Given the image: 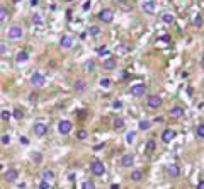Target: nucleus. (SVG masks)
<instances>
[{
    "label": "nucleus",
    "instance_id": "nucleus-1",
    "mask_svg": "<svg viewBox=\"0 0 204 189\" xmlns=\"http://www.w3.org/2000/svg\"><path fill=\"white\" fill-rule=\"evenodd\" d=\"M97 17H99V21H102L104 24H109L114 19V10L112 9H102L100 12L97 14Z\"/></svg>",
    "mask_w": 204,
    "mask_h": 189
},
{
    "label": "nucleus",
    "instance_id": "nucleus-2",
    "mask_svg": "<svg viewBox=\"0 0 204 189\" xmlns=\"http://www.w3.org/2000/svg\"><path fill=\"white\" fill-rule=\"evenodd\" d=\"M162 104H163V99H162L160 96H156V94H153V96H148L146 106L150 107V109H158V107H162Z\"/></svg>",
    "mask_w": 204,
    "mask_h": 189
},
{
    "label": "nucleus",
    "instance_id": "nucleus-3",
    "mask_svg": "<svg viewBox=\"0 0 204 189\" xmlns=\"http://www.w3.org/2000/svg\"><path fill=\"white\" fill-rule=\"evenodd\" d=\"M90 170L94 176H104L105 174V165L102 163V160H94L90 163Z\"/></svg>",
    "mask_w": 204,
    "mask_h": 189
},
{
    "label": "nucleus",
    "instance_id": "nucleus-4",
    "mask_svg": "<svg viewBox=\"0 0 204 189\" xmlns=\"http://www.w3.org/2000/svg\"><path fill=\"white\" fill-rule=\"evenodd\" d=\"M129 92H131V96H134V97H141V96L146 94V85H145V83H134V85H131Z\"/></svg>",
    "mask_w": 204,
    "mask_h": 189
},
{
    "label": "nucleus",
    "instance_id": "nucleus-5",
    "mask_svg": "<svg viewBox=\"0 0 204 189\" xmlns=\"http://www.w3.org/2000/svg\"><path fill=\"white\" fill-rule=\"evenodd\" d=\"M22 34H24L22 27L17 26V24L10 26V27H9V32H7V36H9L10 39H21V38H22Z\"/></svg>",
    "mask_w": 204,
    "mask_h": 189
},
{
    "label": "nucleus",
    "instance_id": "nucleus-6",
    "mask_svg": "<svg viewBox=\"0 0 204 189\" xmlns=\"http://www.w3.org/2000/svg\"><path fill=\"white\" fill-rule=\"evenodd\" d=\"M32 131H34L36 136L43 138L46 133H48V125H46V123H34V126H32Z\"/></svg>",
    "mask_w": 204,
    "mask_h": 189
},
{
    "label": "nucleus",
    "instance_id": "nucleus-7",
    "mask_svg": "<svg viewBox=\"0 0 204 189\" xmlns=\"http://www.w3.org/2000/svg\"><path fill=\"white\" fill-rule=\"evenodd\" d=\"M72 128H73V123L68 121V119H63V121L58 123V131H60L61 135H68V133L72 131Z\"/></svg>",
    "mask_w": 204,
    "mask_h": 189
},
{
    "label": "nucleus",
    "instance_id": "nucleus-8",
    "mask_svg": "<svg viewBox=\"0 0 204 189\" xmlns=\"http://www.w3.org/2000/svg\"><path fill=\"white\" fill-rule=\"evenodd\" d=\"M44 83H46V78L43 73H39V72L32 73V77H31V85L32 87H43Z\"/></svg>",
    "mask_w": 204,
    "mask_h": 189
},
{
    "label": "nucleus",
    "instance_id": "nucleus-9",
    "mask_svg": "<svg viewBox=\"0 0 204 189\" xmlns=\"http://www.w3.org/2000/svg\"><path fill=\"white\" fill-rule=\"evenodd\" d=\"M175 136H177V133H175V130H172V128H167L162 131V141L163 143H170Z\"/></svg>",
    "mask_w": 204,
    "mask_h": 189
},
{
    "label": "nucleus",
    "instance_id": "nucleus-10",
    "mask_svg": "<svg viewBox=\"0 0 204 189\" xmlns=\"http://www.w3.org/2000/svg\"><path fill=\"white\" fill-rule=\"evenodd\" d=\"M167 174H169V177H172V179H177V177H180V167H178L177 163H170V165L167 167Z\"/></svg>",
    "mask_w": 204,
    "mask_h": 189
},
{
    "label": "nucleus",
    "instance_id": "nucleus-11",
    "mask_svg": "<svg viewBox=\"0 0 204 189\" xmlns=\"http://www.w3.org/2000/svg\"><path fill=\"white\" fill-rule=\"evenodd\" d=\"M17 177H19V170H16V169H9L3 174V181L5 182H14V181H17Z\"/></svg>",
    "mask_w": 204,
    "mask_h": 189
},
{
    "label": "nucleus",
    "instance_id": "nucleus-12",
    "mask_svg": "<svg viewBox=\"0 0 204 189\" xmlns=\"http://www.w3.org/2000/svg\"><path fill=\"white\" fill-rule=\"evenodd\" d=\"M184 114H185V109L182 107V106H175V107L170 109V118H174V119L184 118Z\"/></svg>",
    "mask_w": 204,
    "mask_h": 189
},
{
    "label": "nucleus",
    "instance_id": "nucleus-13",
    "mask_svg": "<svg viewBox=\"0 0 204 189\" xmlns=\"http://www.w3.org/2000/svg\"><path fill=\"white\" fill-rule=\"evenodd\" d=\"M60 46L61 48H65V50L72 48V46H73V38L68 36V34H63L61 36V39H60Z\"/></svg>",
    "mask_w": 204,
    "mask_h": 189
},
{
    "label": "nucleus",
    "instance_id": "nucleus-14",
    "mask_svg": "<svg viewBox=\"0 0 204 189\" xmlns=\"http://www.w3.org/2000/svg\"><path fill=\"white\" fill-rule=\"evenodd\" d=\"M116 67H118L116 58H107V60H104V63H102V68H104V70H116Z\"/></svg>",
    "mask_w": 204,
    "mask_h": 189
},
{
    "label": "nucleus",
    "instance_id": "nucleus-15",
    "mask_svg": "<svg viewBox=\"0 0 204 189\" xmlns=\"http://www.w3.org/2000/svg\"><path fill=\"white\" fill-rule=\"evenodd\" d=\"M133 163H134V157L131 154H124L121 157V165L123 167H133Z\"/></svg>",
    "mask_w": 204,
    "mask_h": 189
},
{
    "label": "nucleus",
    "instance_id": "nucleus-16",
    "mask_svg": "<svg viewBox=\"0 0 204 189\" xmlns=\"http://www.w3.org/2000/svg\"><path fill=\"white\" fill-rule=\"evenodd\" d=\"M155 9H156V5H155L153 0H146V2H143V12L145 14H153L155 12Z\"/></svg>",
    "mask_w": 204,
    "mask_h": 189
},
{
    "label": "nucleus",
    "instance_id": "nucleus-17",
    "mask_svg": "<svg viewBox=\"0 0 204 189\" xmlns=\"http://www.w3.org/2000/svg\"><path fill=\"white\" fill-rule=\"evenodd\" d=\"M129 177H131V181H134V182H140V181L143 179V170H140V169L133 170Z\"/></svg>",
    "mask_w": 204,
    "mask_h": 189
},
{
    "label": "nucleus",
    "instance_id": "nucleus-18",
    "mask_svg": "<svg viewBox=\"0 0 204 189\" xmlns=\"http://www.w3.org/2000/svg\"><path fill=\"white\" fill-rule=\"evenodd\" d=\"M138 128H140L141 131H146V130L151 128V123L148 121V119H141V121L138 123Z\"/></svg>",
    "mask_w": 204,
    "mask_h": 189
},
{
    "label": "nucleus",
    "instance_id": "nucleus-19",
    "mask_svg": "<svg viewBox=\"0 0 204 189\" xmlns=\"http://www.w3.org/2000/svg\"><path fill=\"white\" fill-rule=\"evenodd\" d=\"M41 177H43V181H51V179H54V172L49 170V169H44L43 174H41Z\"/></svg>",
    "mask_w": 204,
    "mask_h": 189
},
{
    "label": "nucleus",
    "instance_id": "nucleus-20",
    "mask_svg": "<svg viewBox=\"0 0 204 189\" xmlns=\"http://www.w3.org/2000/svg\"><path fill=\"white\" fill-rule=\"evenodd\" d=\"M27 60H29V54L26 53V51H19V53H17V56H16L17 63H24V61H27Z\"/></svg>",
    "mask_w": 204,
    "mask_h": 189
},
{
    "label": "nucleus",
    "instance_id": "nucleus-21",
    "mask_svg": "<svg viewBox=\"0 0 204 189\" xmlns=\"http://www.w3.org/2000/svg\"><path fill=\"white\" fill-rule=\"evenodd\" d=\"M162 21H163L165 24H174V21H175V17H174L172 14L165 12V14H162Z\"/></svg>",
    "mask_w": 204,
    "mask_h": 189
},
{
    "label": "nucleus",
    "instance_id": "nucleus-22",
    "mask_svg": "<svg viewBox=\"0 0 204 189\" xmlns=\"http://www.w3.org/2000/svg\"><path fill=\"white\" fill-rule=\"evenodd\" d=\"M112 126H114V130H123L124 128V119L123 118H116L114 123H112Z\"/></svg>",
    "mask_w": 204,
    "mask_h": 189
},
{
    "label": "nucleus",
    "instance_id": "nucleus-23",
    "mask_svg": "<svg viewBox=\"0 0 204 189\" xmlns=\"http://www.w3.org/2000/svg\"><path fill=\"white\" fill-rule=\"evenodd\" d=\"M145 148H146V154H148V155H151V154H153V150L156 148V143H155L153 140H148V141H146V147H145Z\"/></svg>",
    "mask_w": 204,
    "mask_h": 189
},
{
    "label": "nucleus",
    "instance_id": "nucleus-24",
    "mask_svg": "<svg viewBox=\"0 0 204 189\" xmlns=\"http://www.w3.org/2000/svg\"><path fill=\"white\" fill-rule=\"evenodd\" d=\"M87 136H89V133H87V130H78V131H76V138H78L80 141L87 140Z\"/></svg>",
    "mask_w": 204,
    "mask_h": 189
},
{
    "label": "nucleus",
    "instance_id": "nucleus-25",
    "mask_svg": "<svg viewBox=\"0 0 204 189\" xmlns=\"http://www.w3.org/2000/svg\"><path fill=\"white\" fill-rule=\"evenodd\" d=\"M89 34H90V36H99V34H100V27L90 26V27H89Z\"/></svg>",
    "mask_w": 204,
    "mask_h": 189
},
{
    "label": "nucleus",
    "instance_id": "nucleus-26",
    "mask_svg": "<svg viewBox=\"0 0 204 189\" xmlns=\"http://www.w3.org/2000/svg\"><path fill=\"white\" fill-rule=\"evenodd\" d=\"M7 17H9V10H7L5 7H2V9H0V21H2V22H5Z\"/></svg>",
    "mask_w": 204,
    "mask_h": 189
},
{
    "label": "nucleus",
    "instance_id": "nucleus-27",
    "mask_svg": "<svg viewBox=\"0 0 204 189\" xmlns=\"http://www.w3.org/2000/svg\"><path fill=\"white\" fill-rule=\"evenodd\" d=\"M196 135H197V138L204 140V125H199L197 128H196Z\"/></svg>",
    "mask_w": 204,
    "mask_h": 189
},
{
    "label": "nucleus",
    "instance_id": "nucleus-28",
    "mask_svg": "<svg viewBox=\"0 0 204 189\" xmlns=\"http://www.w3.org/2000/svg\"><path fill=\"white\" fill-rule=\"evenodd\" d=\"M100 87H104V89H109L111 87V78H100Z\"/></svg>",
    "mask_w": 204,
    "mask_h": 189
},
{
    "label": "nucleus",
    "instance_id": "nucleus-29",
    "mask_svg": "<svg viewBox=\"0 0 204 189\" xmlns=\"http://www.w3.org/2000/svg\"><path fill=\"white\" fill-rule=\"evenodd\" d=\"M83 89H85V82H83V80H76V83H75V90L82 92Z\"/></svg>",
    "mask_w": 204,
    "mask_h": 189
},
{
    "label": "nucleus",
    "instance_id": "nucleus-30",
    "mask_svg": "<svg viewBox=\"0 0 204 189\" xmlns=\"http://www.w3.org/2000/svg\"><path fill=\"white\" fill-rule=\"evenodd\" d=\"M134 136H136V133H134V131H129V133H128V135H126V143H133V141H134Z\"/></svg>",
    "mask_w": 204,
    "mask_h": 189
},
{
    "label": "nucleus",
    "instance_id": "nucleus-31",
    "mask_svg": "<svg viewBox=\"0 0 204 189\" xmlns=\"http://www.w3.org/2000/svg\"><path fill=\"white\" fill-rule=\"evenodd\" d=\"M82 189H95V184H94V181H85Z\"/></svg>",
    "mask_w": 204,
    "mask_h": 189
},
{
    "label": "nucleus",
    "instance_id": "nucleus-32",
    "mask_svg": "<svg viewBox=\"0 0 204 189\" xmlns=\"http://www.w3.org/2000/svg\"><path fill=\"white\" fill-rule=\"evenodd\" d=\"M97 53H99V56H107V54H111L107 51V48L105 46H102V48H97Z\"/></svg>",
    "mask_w": 204,
    "mask_h": 189
},
{
    "label": "nucleus",
    "instance_id": "nucleus-33",
    "mask_svg": "<svg viewBox=\"0 0 204 189\" xmlns=\"http://www.w3.org/2000/svg\"><path fill=\"white\" fill-rule=\"evenodd\" d=\"M83 67H85V70H87V72H94V67H95V63H94V61L90 60V61H87V63L83 65Z\"/></svg>",
    "mask_w": 204,
    "mask_h": 189
},
{
    "label": "nucleus",
    "instance_id": "nucleus-34",
    "mask_svg": "<svg viewBox=\"0 0 204 189\" xmlns=\"http://www.w3.org/2000/svg\"><path fill=\"white\" fill-rule=\"evenodd\" d=\"M32 22H34L36 26H41V24H43V19H41V16H39V14H36V16L32 17Z\"/></svg>",
    "mask_w": 204,
    "mask_h": 189
},
{
    "label": "nucleus",
    "instance_id": "nucleus-35",
    "mask_svg": "<svg viewBox=\"0 0 204 189\" xmlns=\"http://www.w3.org/2000/svg\"><path fill=\"white\" fill-rule=\"evenodd\" d=\"M10 143V135L9 133H3L2 135V145H9Z\"/></svg>",
    "mask_w": 204,
    "mask_h": 189
},
{
    "label": "nucleus",
    "instance_id": "nucleus-36",
    "mask_svg": "<svg viewBox=\"0 0 204 189\" xmlns=\"http://www.w3.org/2000/svg\"><path fill=\"white\" fill-rule=\"evenodd\" d=\"M14 116H16V119H19L21 121V119L24 118V112L21 111V109H14Z\"/></svg>",
    "mask_w": 204,
    "mask_h": 189
},
{
    "label": "nucleus",
    "instance_id": "nucleus-37",
    "mask_svg": "<svg viewBox=\"0 0 204 189\" xmlns=\"http://www.w3.org/2000/svg\"><path fill=\"white\" fill-rule=\"evenodd\" d=\"M2 119H3V121H9V119H10V111L2 109Z\"/></svg>",
    "mask_w": 204,
    "mask_h": 189
},
{
    "label": "nucleus",
    "instance_id": "nucleus-38",
    "mask_svg": "<svg viewBox=\"0 0 204 189\" xmlns=\"http://www.w3.org/2000/svg\"><path fill=\"white\" fill-rule=\"evenodd\" d=\"M194 24H196V26H197V27H201V26H202V17L199 16V14H197V16L194 17Z\"/></svg>",
    "mask_w": 204,
    "mask_h": 189
},
{
    "label": "nucleus",
    "instance_id": "nucleus-39",
    "mask_svg": "<svg viewBox=\"0 0 204 189\" xmlns=\"http://www.w3.org/2000/svg\"><path fill=\"white\" fill-rule=\"evenodd\" d=\"M160 41H163V43H170L172 39H170V34H162L160 36Z\"/></svg>",
    "mask_w": 204,
    "mask_h": 189
},
{
    "label": "nucleus",
    "instance_id": "nucleus-40",
    "mask_svg": "<svg viewBox=\"0 0 204 189\" xmlns=\"http://www.w3.org/2000/svg\"><path fill=\"white\" fill-rule=\"evenodd\" d=\"M39 189H49V182L48 181H41L39 182Z\"/></svg>",
    "mask_w": 204,
    "mask_h": 189
},
{
    "label": "nucleus",
    "instance_id": "nucleus-41",
    "mask_svg": "<svg viewBox=\"0 0 204 189\" xmlns=\"http://www.w3.org/2000/svg\"><path fill=\"white\" fill-rule=\"evenodd\" d=\"M41 158H43L41 154H38V152H36V154H32V160H34V162L39 163V162H41Z\"/></svg>",
    "mask_w": 204,
    "mask_h": 189
},
{
    "label": "nucleus",
    "instance_id": "nucleus-42",
    "mask_svg": "<svg viewBox=\"0 0 204 189\" xmlns=\"http://www.w3.org/2000/svg\"><path fill=\"white\" fill-rule=\"evenodd\" d=\"M112 107H114V109H121L123 107V102H121V101H114V102H112Z\"/></svg>",
    "mask_w": 204,
    "mask_h": 189
},
{
    "label": "nucleus",
    "instance_id": "nucleus-43",
    "mask_svg": "<svg viewBox=\"0 0 204 189\" xmlns=\"http://www.w3.org/2000/svg\"><path fill=\"white\" fill-rule=\"evenodd\" d=\"M0 53H2V56H5V54H7V48H5V43H2V45H0Z\"/></svg>",
    "mask_w": 204,
    "mask_h": 189
},
{
    "label": "nucleus",
    "instance_id": "nucleus-44",
    "mask_svg": "<svg viewBox=\"0 0 204 189\" xmlns=\"http://www.w3.org/2000/svg\"><path fill=\"white\" fill-rule=\"evenodd\" d=\"M102 148H104V143H99V145H95V147H94V150L99 152V150H102Z\"/></svg>",
    "mask_w": 204,
    "mask_h": 189
},
{
    "label": "nucleus",
    "instance_id": "nucleus-45",
    "mask_svg": "<svg viewBox=\"0 0 204 189\" xmlns=\"http://www.w3.org/2000/svg\"><path fill=\"white\" fill-rule=\"evenodd\" d=\"M90 5H92V3H90V0H89V2H85V3H83V10H89Z\"/></svg>",
    "mask_w": 204,
    "mask_h": 189
},
{
    "label": "nucleus",
    "instance_id": "nucleus-46",
    "mask_svg": "<svg viewBox=\"0 0 204 189\" xmlns=\"http://www.w3.org/2000/svg\"><path fill=\"white\" fill-rule=\"evenodd\" d=\"M196 189H204V181H199V182H197V187H196Z\"/></svg>",
    "mask_w": 204,
    "mask_h": 189
},
{
    "label": "nucleus",
    "instance_id": "nucleus-47",
    "mask_svg": "<svg viewBox=\"0 0 204 189\" xmlns=\"http://www.w3.org/2000/svg\"><path fill=\"white\" fill-rule=\"evenodd\" d=\"M68 181H70V182H73V181H75V174H68Z\"/></svg>",
    "mask_w": 204,
    "mask_h": 189
},
{
    "label": "nucleus",
    "instance_id": "nucleus-48",
    "mask_svg": "<svg viewBox=\"0 0 204 189\" xmlns=\"http://www.w3.org/2000/svg\"><path fill=\"white\" fill-rule=\"evenodd\" d=\"M21 141H22V143H24V145H27V143H29V140H27V138H24V136H22V138H21Z\"/></svg>",
    "mask_w": 204,
    "mask_h": 189
},
{
    "label": "nucleus",
    "instance_id": "nucleus-49",
    "mask_svg": "<svg viewBox=\"0 0 204 189\" xmlns=\"http://www.w3.org/2000/svg\"><path fill=\"white\" fill-rule=\"evenodd\" d=\"M38 3H39V0H31V5H32V7L38 5Z\"/></svg>",
    "mask_w": 204,
    "mask_h": 189
},
{
    "label": "nucleus",
    "instance_id": "nucleus-50",
    "mask_svg": "<svg viewBox=\"0 0 204 189\" xmlns=\"http://www.w3.org/2000/svg\"><path fill=\"white\" fill-rule=\"evenodd\" d=\"M111 189H119V184H112Z\"/></svg>",
    "mask_w": 204,
    "mask_h": 189
},
{
    "label": "nucleus",
    "instance_id": "nucleus-51",
    "mask_svg": "<svg viewBox=\"0 0 204 189\" xmlns=\"http://www.w3.org/2000/svg\"><path fill=\"white\" fill-rule=\"evenodd\" d=\"M65 2H73V0H65Z\"/></svg>",
    "mask_w": 204,
    "mask_h": 189
}]
</instances>
